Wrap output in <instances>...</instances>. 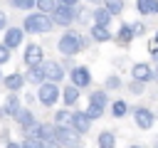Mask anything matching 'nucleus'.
Wrapping results in <instances>:
<instances>
[{"label": "nucleus", "mask_w": 158, "mask_h": 148, "mask_svg": "<svg viewBox=\"0 0 158 148\" xmlns=\"http://www.w3.org/2000/svg\"><path fill=\"white\" fill-rule=\"evenodd\" d=\"M84 113L89 116V121H94V118H101V113H104V109H99V106H89V109H86Z\"/></svg>", "instance_id": "c756f323"}, {"label": "nucleus", "mask_w": 158, "mask_h": 148, "mask_svg": "<svg viewBox=\"0 0 158 148\" xmlns=\"http://www.w3.org/2000/svg\"><path fill=\"white\" fill-rule=\"evenodd\" d=\"M111 113H114L116 118H123V116L128 113V104H126L123 99H116V101H111Z\"/></svg>", "instance_id": "412c9836"}, {"label": "nucleus", "mask_w": 158, "mask_h": 148, "mask_svg": "<svg viewBox=\"0 0 158 148\" xmlns=\"http://www.w3.org/2000/svg\"><path fill=\"white\" fill-rule=\"evenodd\" d=\"M5 27H7V15L0 10V30H5Z\"/></svg>", "instance_id": "c9c22d12"}, {"label": "nucleus", "mask_w": 158, "mask_h": 148, "mask_svg": "<svg viewBox=\"0 0 158 148\" xmlns=\"http://www.w3.org/2000/svg\"><path fill=\"white\" fill-rule=\"evenodd\" d=\"M20 146H22V148H44V143H42V141H35V138H25Z\"/></svg>", "instance_id": "7c9ffc66"}, {"label": "nucleus", "mask_w": 158, "mask_h": 148, "mask_svg": "<svg viewBox=\"0 0 158 148\" xmlns=\"http://www.w3.org/2000/svg\"><path fill=\"white\" fill-rule=\"evenodd\" d=\"M54 123L57 126H69V111H57L54 113Z\"/></svg>", "instance_id": "cd10ccee"}, {"label": "nucleus", "mask_w": 158, "mask_h": 148, "mask_svg": "<svg viewBox=\"0 0 158 148\" xmlns=\"http://www.w3.org/2000/svg\"><path fill=\"white\" fill-rule=\"evenodd\" d=\"M42 59H44V49H42L40 44H35V42H32V44H27V47H25V64H27V67L40 64Z\"/></svg>", "instance_id": "9b49d317"}, {"label": "nucleus", "mask_w": 158, "mask_h": 148, "mask_svg": "<svg viewBox=\"0 0 158 148\" xmlns=\"http://www.w3.org/2000/svg\"><path fill=\"white\" fill-rule=\"evenodd\" d=\"M0 79H2V69H0Z\"/></svg>", "instance_id": "c03bdc74"}, {"label": "nucleus", "mask_w": 158, "mask_h": 148, "mask_svg": "<svg viewBox=\"0 0 158 148\" xmlns=\"http://www.w3.org/2000/svg\"><path fill=\"white\" fill-rule=\"evenodd\" d=\"M10 5L17 10H30V7H35V0H10Z\"/></svg>", "instance_id": "c85d7f7f"}, {"label": "nucleus", "mask_w": 158, "mask_h": 148, "mask_svg": "<svg viewBox=\"0 0 158 148\" xmlns=\"http://www.w3.org/2000/svg\"><path fill=\"white\" fill-rule=\"evenodd\" d=\"M2 84H5V89H7V91H17V89H22V86H25V76H22L20 72H15V74L5 76V79H2Z\"/></svg>", "instance_id": "4468645a"}, {"label": "nucleus", "mask_w": 158, "mask_h": 148, "mask_svg": "<svg viewBox=\"0 0 158 148\" xmlns=\"http://www.w3.org/2000/svg\"><path fill=\"white\" fill-rule=\"evenodd\" d=\"M131 148H141V146H131Z\"/></svg>", "instance_id": "37998d69"}, {"label": "nucleus", "mask_w": 158, "mask_h": 148, "mask_svg": "<svg viewBox=\"0 0 158 148\" xmlns=\"http://www.w3.org/2000/svg\"><path fill=\"white\" fill-rule=\"evenodd\" d=\"M44 148H62V143H57V141H44Z\"/></svg>", "instance_id": "e433bc0d"}, {"label": "nucleus", "mask_w": 158, "mask_h": 148, "mask_svg": "<svg viewBox=\"0 0 158 148\" xmlns=\"http://www.w3.org/2000/svg\"><path fill=\"white\" fill-rule=\"evenodd\" d=\"M118 86H121V79L118 76H109L106 79V89H118Z\"/></svg>", "instance_id": "2f4dec72"}, {"label": "nucleus", "mask_w": 158, "mask_h": 148, "mask_svg": "<svg viewBox=\"0 0 158 148\" xmlns=\"http://www.w3.org/2000/svg\"><path fill=\"white\" fill-rule=\"evenodd\" d=\"M133 37H136V35H133L131 25H121V27H118V32H116V39H118V42H123V44H128Z\"/></svg>", "instance_id": "5701e85b"}, {"label": "nucleus", "mask_w": 158, "mask_h": 148, "mask_svg": "<svg viewBox=\"0 0 158 148\" xmlns=\"http://www.w3.org/2000/svg\"><path fill=\"white\" fill-rule=\"evenodd\" d=\"M25 133H27V138H35V141H42V143L54 141V126H49V123H37L35 121Z\"/></svg>", "instance_id": "423d86ee"}, {"label": "nucleus", "mask_w": 158, "mask_h": 148, "mask_svg": "<svg viewBox=\"0 0 158 148\" xmlns=\"http://www.w3.org/2000/svg\"><path fill=\"white\" fill-rule=\"evenodd\" d=\"M37 99H40L42 106H52V104H57V99H59V86L52 84V81H42V84H37Z\"/></svg>", "instance_id": "20e7f679"}, {"label": "nucleus", "mask_w": 158, "mask_h": 148, "mask_svg": "<svg viewBox=\"0 0 158 148\" xmlns=\"http://www.w3.org/2000/svg\"><path fill=\"white\" fill-rule=\"evenodd\" d=\"M91 37H94L96 42H109V39H111V32H109V27L91 25Z\"/></svg>", "instance_id": "6ab92c4d"}, {"label": "nucleus", "mask_w": 158, "mask_h": 148, "mask_svg": "<svg viewBox=\"0 0 158 148\" xmlns=\"http://www.w3.org/2000/svg\"><path fill=\"white\" fill-rule=\"evenodd\" d=\"M153 76H156V79H158V69H156V74H153Z\"/></svg>", "instance_id": "a19ab883"}, {"label": "nucleus", "mask_w": 158, "mask_h": 148, "mask_svg": "<svg viewBox=\"0 0 158 148\" xmlns=\"http://www.w3.org/2000/svg\"><path fill=\"white\" fill-rule=\"evenodd\" d=\"M25 79H27V81H32V84H42V81H44V72H42V64H35V67H30Z\"/></svg>", "instance_id": "a211bd4d"}, {"label": "nucleus", "mask_w": 158, "mask_h": 148, "mask_svg": "<svg viewBox=\"0 0 158 148\" xmlns=\"http://www.w3.org/2000/svg\"><path fill=\"white\" fill-rule=\"evenodd\" d=\"M15 121H17V123H20V126L27 131V128L35 123V116H32V111H27V109H20V111L15 113Z\"/></svg>", "instance_id": "f3484780"}, {"label": "nucleus", "mask_w": 158, "mask_h": 148, "mask_svg": "<svg viewBox=\"0 0 158 148\" xmlns=\"http://www.w3.org/2000/svg\"><path fill=\"white\" fill-rule=\"evenodd\" d=\"M7 59H10V49H7L5 44H0V67H2Z\"/></svg>", "instance_id": "473e14b6"}, {"label": "nucleus", "mask_w": 158, "mask_h": 148, "mask_svg": "<svg viewBox=\"0 0 158 148\" xmlns=\"http://www.w3.org/2000/svg\"><path fill=\"white\" fill-rule=\"evenodd\" d=\"M77 148H79V146H77Z\"/></svg>", "instance_id": "de8ad7c7"}, {"label": "nucleus", "mask_w": 158, "mask_h": 148, "mask_svg": "<svg viewBox=\"0 0 158 148\" xmlns=\"http://www.w3.org/2000/svg\"><path fill=\"white\" fill-rule=\"evenodd\" d=\"M153 57H156V64H158V49H156V52H153Z\"/></svg>", "instance_id": "ea45409f"}, {"label": "nucleus", "mask_w": 158, "mask_h": 148, "mask_svg": "<svg viewBox=\"0 0 158 148\" xmlns=\"http://www.w3.org/2000/svg\"><path fill=\"white\" fill-rule=\"evenodd\" d=\"M2 111H5V113H10V116H15V113L20 111V99L15 96V91H12V96L5 101V109H2Z\"/></svg>", "instance_id": "393cba45"}, {"label": "nucleus", "mask_w": 158, "mask_h": 148, "mask_svg": "<svg viewBox=\"0 0 158 148\" xmlns=\"http://www.w3.org/2000/svg\"><path fill=\"white\" fill-rule=\"evenodd\" d=\"M40 64H42V72H44V81L59 84L64 79V67L59 62H40Z\"/></svg>", "instance_id": "0eeeda50"}, {"label": "nucleus", "mask_w": 158, "mask_h": 148, "mask_svg": "<svg viewBox=\"0 0 158 148\" xmlns=\"http://www.w3.org/2000/svg\"><path fill=\"white\" fill-rule=\"evenodd\" d=\"M131 30H133V35H141L143 32V25L141 22H131Z\"/></svg>", "instance_id": "72a5a7b5"}, {"label": "nucleus", "mask_w": 158, "mask_h": 148, "mask_svg": "<svg viewBox=\"0 0 158 148\" xmlns=\"http://www.w3.org/2000/svg\"><path fill=\"white\" fill-rule=\"evenodd\" d=\"M69 76H72V84H74L77 89H86V86L91 84V74H89L86 67H74V69L69 72Z\"/></svg>", "instance_id": "9d476101"}, {"label": "nucleus", "mask_w": 158, "mask_h": 148, "mask_svg": "<svg viewBox=\"0 0 158 148\" xmlns=\"http://www.w3.org/2000/svg\"><path fill=\"white\" fill-rule=\"evenodd\" d=\"M86 39L79 35V32H64L59 39H57V49H59V54H64V57H74L79 49H84L86 44H84Z\"/></svg>", "instance_id": "f03ea898"}, {"label": "nucleus", "mask_w": 158, "mask_h": 148, "mask_svg": "<svg viewBox=\"0 0 158 148\" xmlns=\"http://www.w3.org/2000/svg\"><path fill=\"white\" fill-rule=\"evenodd\" d=\"M52 27L54 22L44 12H30L22 22V32H30V35H44V32H52Z\"/></svg>", "instance_id": "f257e3e1"}, {"label": "nucleus", "mask_w": 158, "mask_h": 148, "mask_svg": "<svg viewBox=\"0 0 158 148\" xmlns=\"http://www.w3.org/2000/svg\"><path fill=\"white\" fill-rule=\"evenodd\" d=\"M106 10H109L111 15H118V12L123 10V0H106Z\"/></svg>", "instance_id": "bb28decb"}, {"label": "nucleus", "mask_w": 158, "mask_h": 148, "mask_svg": "<svg viewBox=\"0 0 158 148\" xmlns=\"http://www.w3.org/2000/svg\"><path fill=\"white\" fill-rule=\"evenodd\" d=\"M49 17H52V22H54V25L69 27V25L74 22V17H77V10H74L72 5H62V2H57V5H54V10L49 12Z\"/></svg>", "instance_id": "7ed1b4c3"}, {"label": "nucleus", "mask_w": 158, "mask_h": 148, "mask_svg": "<svg viewBox=\"0 0 158 148\" xmlns=\"http://www.w3.org/2000/svg\"><path fill=\"white\" fill-rule=\"evenodd\" d=\"M7 148H22V146H20L17 141H10V143H7Z\"/></svg>", "instance_id": "58836bf2"}, {"label": "nucleus", "mask_w": 158, "mask_h": 148, "mask_svg": "<svg viewBox=\"0 0 158 148\" xmlns=\"http://www.w3.org/2000/svg\"><path fill=\"white\" fill-rule=\"evenodd\" d=\"M69 126L81 136V133H86L91 128V121H89V116L84 111H74V113H69Z\"/></svg>", "instance_id": "6e6552de"}, {"label": "nucleus", "mask_w": 158, "mask_h": 148, "mask_svg": "<svg viewBox=\"0 0 158 148\" xmlns=\"http://www.w3.org/2000/svg\"><path fill=\"white\" fill-rule=\"evenodd\" d=\"M133 121H136V126L138 128H151L153 123H156V116H153V111H148V109H136L133 111Z\"/></svg>", "instance_id": "f8f14e48"}, {"label": "nucleus", "mask_w": 158, "mask_h": 148, "mask_svg": "<svg viewBox=\"0 0 158 148\" xmlns=\"http://www.w3.org/2000/svg\"><path fill=\"white\" fill-rule=\"evenodd\" d=\"M89 2H96V0H89Z\"/></svg>", "instance_id": "a18cd8bd"}, {"label": "nucleus", "mask_w": 158, "mask_h": 148, "mask_svg": "<svg viewBox=\"0 0 158 148\" xmlns=\"http://www.w3.org/2000/svg\"><path fill=\"white\" fill-rule=\"evenodd\" d=\"M54 5H57V0H35L37 12H44V15H49V12L54 10Z\"/></svg>", "instance_id": "a878e982"}, {"label": "nucleus", "mask_w": 158, "mask_h": 148, "mask_svg": "<svg viewBox=\"0 0 158 148\" xmlns=\"http://www.w3.org/2000/svg\"><path fill=\"white\" fill-rule=\"evenodd\" d=\"M89 101H91V106H99V109H104V106L109 104V99H106V91H91Z\"/></svg>", "instance_id": "b1692460"}, {"label": "nucleus", "mask_w": 158, "mask_h": 148, "mask_svg": "<svg viewBox=\"0 0 158 148\" xmlns=\"http://www.w3.org/2000/svg\"><path fill=\"white\" fill-rule=\"evenodd\" d=\"M96 143H99V148H114L116 146V136L111 131H104V133H99Z\"/></svg>", "instance_id": "4be33fe9"}, {"label": "nucleus", "mask_w": 158, "mask_h": 148, "mask_svg": "<svg viewBox=\"0 0 158 148\" xmlns=\"http://www.w3.org/2000/svg\"><path fill=\"white\" fill-rule=\"evenodd\" d=\"M136 10L141 15H158V0H136Z\"/></svg>", "instance_id": "2eb2a0df"}, {"label": "nucleus", "mask_w": 158, "mask_h": 148, "mask_svg": "<svg viewBox=\"0 0 158 148\" xmlns=\"http://www.w3.org/2000/svg\"><path fill=\"white\" fill-rule=\"evenodd\" d=\"M111 12L106 10V7H96L94 10V25H101V27H109L111 25Z\"/></svg>", "instance_id": "dca6fc26"}, {"label": "nucleus", "mask_w": 158, "mask_h": 148, "mask_svg": "<svg viewBox=\"0 0 158 148\" xmlns=\"http://www.w3.org/2000/svg\"><path fill=\"white\" fill-rule=\"evenodd\" d=\"M62 96H64V104H67V106H72V104H77V99H79V89H77L74 84H69V86H64Z\"/></svg>", "instance_id": "aec40b11"}, {"label": "nucleus", "mask_w": 158, "mask_h": 148, "mask_svg": "<svg viewBox=\"0 0 158 148\" xmlns=\"http://www.w3.org/2000/svg\"><path fill=\"white\" fill-rule=\"evenodd\" d=\"M54 141L62 143V146L77 148V146H79V133H77L72 126H54Z\"/></svg>", "instance_id": "39448f33"}, {"label": "nucleus", "mask_w": 158, "mask_h": 148, "mask_svg": "<svg viewBox=\"0 0 158 148\" xmlns=\"http://www.w3.org/2000/svg\"><path fill=\"white\" fill-rule=\"evenodd\" d=\"M131 91H133V94H141V91H143V84H141V81L131 84Z\"/></svg>", "instance_id": "f704fd0d"}, {"label": "nucleus", "mask_w": 158, "mask_h": 148, "mask_svg": "<svg viewBox=\"0 0 158 148\" xmlns=\"http://www.w3.org/2000/svg\"><path fill=\"white\" fill-rule=\"evenodd\" d=\"M59 2H62V5H72V7H74V5L79 2V0H59Z\"/></svg>", "instance_id": "4c0bfd02"}, {"label": "nucleus", "mask_w": 158, "mask_h": 148, "mask_svg": "<svg viewBox=\"0 0 158 148\" xmlns=\"http://www.w3.org/2000/svg\"><path fill=\"white\" fill-rule=\"evenodd\" d=\"M153 39H156V42H158V32H156V37H153Z\"/></svg>", "instance_id": "79ce46f5"}, {"label": "nucleus", "mask_w": 158, "mask_h": 148, "mask_svg": "<svg viewBox=\"0 0 158 148\" xmlns=\"http://www.w3.org/2000/svg\"><path fill=\"white\" fill-rule=\"evenodd\" d=\"M131 76H133V81H148V79H153V72H151V67L148 64H143V62H138V64H133L131 67Z\"/></svg>", "instance_id": "ddd939ff"}, {"label": "nucleus", "mask_w": 158, "mask_h": 148, "mask_svg": "<svg viewBox=\"0 0 158 148\" xmlns=\"http://www.w3.org/2000/svg\"><path fill=\"white\" fill-rule=\"evenodd\" d=\"M22 39H25L22 27H5V39H2V44H5L7 49L20 47V44H22Z\"/></svg>", "instance_id": "1a4fd4ad"}, {"label": "nucleus", "mask_w": 158, "mask_h": 148, "mask_svg": "<svg viewBox=\"0 0 158 148\" xmlns=\"http://www.w3.org/2000/svg\"><path fill=\"white\" fill-rule=\"evenodd\" d=\"M156 148H158V143H156Z\"/></svg>", "instance_id": "49530a36"}]
</instances>
